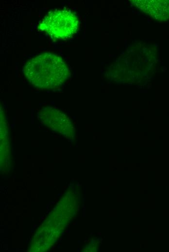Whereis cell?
I'll list each match as a JSON object with an SVG mask.
<instances>
[{"mask_svg":"<svg viewBox=\"0 0 169 252\" xmlns=\"http://www.w3.org/2000/svg\"><path fill=\"white\" fill-rule=\"evenodd\" d=\"M24 74L34 86L53 89L61 86L69 75L68 66L59 55L43 53L32 58L24 66Z\"/></svg>","mask_w":169,"mask_h":252,"instance_id":"obj_1","label":"cell"},{"mask_svg":"<svg viewBox=\"0 0 169 252\" xmlns=\"http://www.w3.org/2000/svg\"><path fill=\"white\" fill-rule=\"evenodd\" d=\"M79 28V20L72 11L56 9L47 14L40 22L38 28L56 40L72 37Z\"/></svg>","mask_w":169,"mask_h":252,"instance_id":"obj_2","label":"cell"},{"mask_svg":"<svg viewBox=\"0 0 169 252\" xmlns=\"http://www.w3.org/2000/svg\"><path fill=\"white\" fill-rule=\"evenodd\" d=\"M41 123L48 128L68 138L73 134L72 125L68 117L61 110L52 107H45L39 111Z\"/></svg>","mask_w":169,"mask_h":252,"instance_id":"obj_3","label":"cell"},{"mask_svg":"<svg viewBox=\"0 0 169 252\" xmlns=\"http://www.w3.org/2000/svg\"><path fill=\"white\" fill-rule=\"evenodd\" d=\"M142 11L159 21L169 19V0L139 1Z\"/></svg>","mask_w":169,"mask_h":252,"instance_id":"obj_4","label":"cell"}]
</instances>
